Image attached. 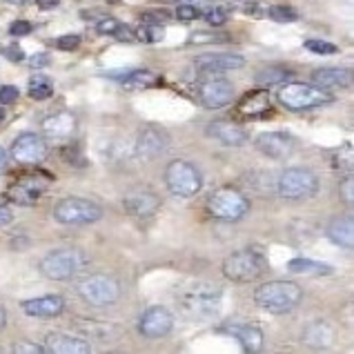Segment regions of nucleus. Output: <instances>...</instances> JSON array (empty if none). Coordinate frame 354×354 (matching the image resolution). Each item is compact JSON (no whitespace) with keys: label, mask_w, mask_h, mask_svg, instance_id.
I'll return each instance as SVG.
<instances>
[{"label":"nucleus","mask_w":354,"mask_h":354,"mask_svg":"<svg viewBox=\"0 0 354 354\" xmlns=\"http://www.w3.org/2000/svg\"><path fill=\"white\" fill-rule=\"evenodd\" d=\"M303 299V290L292 281H270L254 292L257 306L272 315H288Z\"/></svg>","instance_id":"f257e3e1"},{"label":"nucleus","mask_w":354,"mask_h":354,"mask_svg":"<svg viewBox=\"0 0 354 354\" xmlns=\"http://www.w3.org/2000/svg\"><path fill=\"white\" fill-rule=\"evenodd\" d=\"M279 103L290 112H308V109L330 105L335 96L328 89H321L312 83H288L279 89Z\"/></svg>","instance_id":"f03ea898"},{"label":"nucleus","mask_w":354,"mask_h":354,"mask_svg":"<svg viewBox=\"0 0 354 354\" xmlns=\"http://www.w3.org/2000/svg\"><path fill=\"white\" fill-rule=\"evenodd\" d=\"M85 268H87L85 252L74 250V248L52 250L40 261V272H43V277H47L49 281H69L78 277Z\"/></svg>","instance_id":"7ed1b4c3"},{"label":"nucleus","mask_w":354,"mask_h":354,"mask_svg":"<svg viewBox=\"0 0 354 354\" xmlns=\"http://www.w3.org/2000/svg\"><path fill=\"white\" fill-rule=\"evenodd\" d=\"M207 212L216 221L234 223L250 212V201L236 187H218L207 196Z\"/></svg>","instance_id":"20e7f679"},{"label":"nucleus","mask_w":354,"mask_h":354,"mask_svg":"<svg viewBox=\"0 0 354 354\" xmlns=\"http://www.w3.org/2000/svg\"><path fill=\"white\" fill-rule=\"evenodd\" d=\"M165 185L169 189V194H174L178 198H192L203 187V176H201V171L194 163L176 158L165 167Z\"/></svg>","instance_id":"39448f33"},{"label":"nucleus","mask_w":354,"mask_h":354,"mask_svg":"<svg viewBox=\"0 0 354 354\" xmlns=\"http://www.w3.org/2000/svg\"><path fill=\"white\" fill-rule=\"evenodd\" d=\"M277 189L286 201H308L319 192V178L306 167H290L279 176Z\"/></svg>","instance_id":"423d86ee"},{"label":"nucleus","mask_w":354,"mask_h":354,"mask_svg":"<svg viewBox=\"0 0 354 354\" xmlns=\"http://www.w3.org/2000/svg\"><path fill=\"white\" fill-rule=\"evenodd\" d=\"M268 270V263L254 250H239L223 261L225 279L234 283H252Z\"/></svg>","instance_id":"0eeeda50"},{"label":"nucleus","mask_w":354,"mask_h":354,"mask_svg":"<svg viewBox=\"0 0 354 354\" xmlns=\"http://www.w3.org/2000/svg\"><path fill=\"white\" fill-rule=\"evenodd\" d=\"M100 216H103V209L92 201L78 196H67L58 201L54 207V218L63 225H89L100 221Z\"/></svg>","instance_id":"6e6552de"},{"label":"nucleus","mask_w":354,"mask_h":354,"mask_svg":"<svg viewBox=\"0 0 354 354\" xmlns=\"http://www.w3.org/2000/svg\"><path fill=\"white\" fill-rule=\"evenodd\" d=\"M78 295L89 306L105 308V306H114L120 299V286L116 279L107 274H92L78 286Z\"/></svg>","instance_id":"1a4fd4ad"},{"label":"nucleus","mask_w":354,"mask_h":354,"mask_svg":"<svg viewBox=\"0 0 354 354\" xmlns=\"http://www.w3.org/2000/svg\"><path fill=\"white\" fill-rule=\"evenodd\" d=\"M218 306H221V290L218 286H212V283H196V286L189 288L183 297L185 312L189 317H196V319L216 315Z\"/></svg>","instance_id":"9d476101"},{"label":"nucleus","mask_w":354,"mask_h":354,"mask_svg":"<svg viewBox=\"0 0 354 354\" xmlns=\"http://www.w3.org/2000/svg\"><path fill=\"white\" fill-rule=\"evenodd\" d=\"M49 185V176L43 174H27V176H20L16 183H12L5 192V198H9L12 203L16 205H36L38 198L43 196V192Z\"/></svg>","instance_id":"9b49d317"},{"label":"nucleus","mask_w":354,"mask_h":354,"mask_svg":"<svg viewBox=\"0 0 354 354\" xmlns=\"http://www.w3.org/2000/svg\"><path fill=\"white\" fill-rule=\"evenodd\" d=\"M12 158L20 165H36L47 158V143L34 131L20 134L12 145Z\"/></svg>","instance_id":"f8f14e48"},{"label":"nucleus","mask_w":354,"mask_h":354,"mask_svg":"<svg viewBox=\"0 0 354 354\" xmlns=\"http://www.w3.org/2000/svg\"><path fill=\"white\" fill-rule=\"evenodd\" d=\"M174 328V317L163 306H151L147 308L138 319V332L145 339H160L171 332Z\"/></svg>","instance_id":"ddd939ff"},{"label":"nucleus","mask_w":354,"mask_h":354,"mask_svg":"<svg viewBox=\"0 0 354 354\" xmlns=\"http://www.w3.org/2000/svg\"><path fill=\"white\" fill-rule=\"evenodd\" d=\"M198 98L207 109H221L234 100V85L225 78H207L198 85Z\"/></svg>","instance_id":"4468645a"},{"label":"nucleus","mask_w":354,"mask_h":354,"mask_svg":"<svg viewBox=\"0 0 354 354\" xmlns=\"http://www.w3.org/2000/svg\"><path fill=\"white\" fill-rule=\"evenodd\" d=\"M257 149L272 160H288L295 151V140L286 131H263L254 140Z\"/></svg>","instance_id":"2eb2a0df"},{"label":"nucleus","mask_w":354,"mask_h":354,"mask_svg":"<svg viewBox=\"0 0 354 354\" xmlns=\"http://www.w3.org/2000/svg\"><path fill=\"white\" fill-rule=\"evenodd\" d=\"M167 145H169V138L163 129L147 127L138 134L134 149H136V156L140 160H154L163 154V151L167 149Z\"/></svg>","instance_id":"dca6fc26"},{"label":"nucleus","mask_w":354,"mask_h":354,"mask_svg":"<svg viewBox=\"0 0 354 354\" xmlns=\"http://www.w3.org/2000/svg\"><path fill=\"white\" fill-rule=\"evenodd\" d=\"M160 207V198L151 189H131L125 196V209L134 218H151Z\"/></svg>","instance_id":"f3484780"},{"label":"nucleus","mask_w":354,"mask_h":354,"mask_svg":"<svg viewBox=\"0 0 354 354\" xmlns=\"http://www.w3.org/2000/svg\"><path fill=\"white\" fill-rule=\"evenodd\" d=\"M207 134L225 147H241L250 138L245 127H241L234 120H214V123H209Z\"/></svg>","instance_id":"a211bd4d"},{"label":"nucleus","mask_w":354,"mask_h":354,"mask_svg":"<svg viewBox=\"0 0 354 354\" xmlns=\"http://www.w3.org/2000/svg\"><path fill=\"white\" fill-rule=\"evenodd\" d=\"M89 350V343L80 337L74 335H65V332H52L47 339H45V352H52V354H87Z\"/></svg>","instance_id":"6ab92c4d"},{"label":"nucleus","mask_w":354,"mask_h":354,"mask_svg":"<svg viewBox=\"0 0 354 354\" xmlns=\"http://www.w3.org/2000/svg\"><path fill=\"white\" fill-rule=\"evenodd\" d=\"M63 310H65V301H63V297H56V295L29 299V301L23 303L25 315L27 317H36V319H54Z\"/></svg>","instance_id":"aec40b11"},{"label":"nucleus","mask_w":354,"mask_h":354,"mask_svg":"<svg viewBox=\"0 0 354 354\" xmlns=\"http://www.w3.org/2000/svg\"><path fill=\"white\" fill-rule=\"evenodd\" d=\"M352 83V76L348 69L341 67H321L312 74V85H317L321 89H328V92H335V89H348Z\"/></svg>","instance_id":"412c9836"},{"label":"nucleus","mask_w":354,"mask_h":354,"mask_svg":"<svg viewBox=\"0 0 354 354\" xmlns=\"http://www.w3.org/2000/svg\"><path fill=\"white\" fill-rule=\"evenodd\" d=\"M245 65V58L239 54H205L196 58V67L207 74L230 72V69H241Z\"/></svg>","instance_id":"4be33fe9"},{"label":"nucleus","mask_w":354,"mask_h":354,"mask_svg":"<svg viewBox=\"0 0 354 354\" xmlns=\"http://www.w3.org/2000/svg\"><path fill=\"white\" fill-rule=\"evenodd\" d=\"M43 131L54 140L69 138L76 131V116L72 112H56L43 120Z\"/></svg>","instance_id":"5701e85b"},{"label":"nucleus","mask_w":354,"mask_h":354,"mask_svg":"<svg viewBox=\"0 0 354 354\" xmlns=\"http://www.w3.org/2000/svg\"><path fill=\"white\" fill-rule=\"evenodd\" d=\"M337 341V330L335 326H330L328 321H315L310 323L303 332V343L315 350H323V348H330L332 343Z\"/></svg>","instance_id":"b1692460"},{"label":"nucleus","mask_w":354,"mask_h":354,"mask_svg":"<svg viewBox=\"0 0 354 354\" xmlns=\"http://www.w3.org/2000/svg\"><path fill=\"white\" fill-rule=\"evenodd\" d=\"M328 239L339 248L352 250L354 248V221L352 216H337L328 225Z\"/></svg>","instance_id":"393cba45"},{"label":"nucleus","mask_w":354,"mask_h":354,"mask_svg":"<svg viewBox=\"0 0 354 354\" xmlns=\"http://www.w3.org/2000/svg\"><path fill=\"white\" fill-rule=\"evenodd\" d=\"M225 332L234 337L245 352H257L263 346V332L257 326H245V323H243V326L225 328Z\"/></svg>","instance_id":"a878e982"},{"label":"nucleus","mask_w":354,"mask_h":354,"mask_svg":"<svg viewBox=\"0 0 354 354\" xmlns=\"http://www.w3.org/2000/svg\"><path fill=\"white\" fill-rule=\"evenodd\" d=\"M239 112L245 116H263L272 112V103L266 92H252L243 96V100L239 103Z\"/></svg>","instance_id":"bb28decb"},{"label":"nucleus","mask_w":354,"mask_h":354,"mask_svg":"<svg viewBox=\"0 0 354 354\" xmlns=\"http://www.w3.org/2000/svg\"><path fill=\"white\" fill-rule=\"evenodd\" d=\"M288 270L295 272V274H308V277H323V274H330L332 268L328 263H319V261H310V259H292L288 261Z\"/></svg>","instance_id":"cd10ccee"},{"label":"nucleus","mask_w":354,"mask_h":354,"mask_svg":"<svg viewBox=\"0 0 354 354\" xmlns=\"http://www.w3.org/2000/svg\"><path fill=\"white\" fill-rule=\"evenodd\" d=\"M290 76H292V72L286 67H266L254 76V80H257V85H261V87H272V85L288 83Z\"/></svg>","instance_id":"c85d7f7f"},{"label":"nucleus","mask_w":354,"mask_h":354,"mask_svg":"<svg viewBox=\"0 0 354 354\" xmlns=\"http://www.w3.org/2000/svg\"><path fill=\"white\" fill-rule=\"evenodd\" d=\"M27 92L34 100H47V98H52V94H54V83L45 74H36V76L29 78Z\"/></svg>","instance_id":"c756f323"},{"label":"nucleus","mask_w":354,"mask_h":354,"mask_svg":"<svg viewBox=\"0 0 354 354\" xmlns=\"http://www.w3.org/2000/svg\"><path fill=\"white\" fill-rule=\"evenodd\" d=\"M123 85L129 89H143L156 85V76L151 72H143V69H129L123 76Z\"/></svg>","instance_id":"7c9ffc66"},{"label":"nucleus","mask_w":354,"mask_h":354,"mask_svg":"<svg viewBox=\"0 0 354 354\" xmlns=\"http://www.w3.org/2000/svg\"><path fill=\"white\" fill-rule=\"evenodd\" d=\"M134 38L140 40V43H160V40L165 38V27L160 23H143L136 32H134Z\"/></svg>","instance_id":"2f4dec72"},{"label":"nucleus","mask_w":354,"mask_h":354,"mask_svg":"<svg viewBox=\"0 0 354 354\" xmlns=\"http://www.w3.org/2000/svg\"><path fill=\"white\" fill-rule=\"evenodd\" d=\"M268 16L272 20H277V23H295V20H299V14L292 7H288V5H274V7H270L268 9Z\"/></svg>","instance_id":"473e14b6"},{"label":"nucleus","mask_w":354,"mask_h":354,"mask_svg":"<svg viewBox=\"0 0 354 354\" xmlns=\"http://www.w3.org/2000/svg\"><path fill=\"white\" fill-rule=\"evenodd\" d=\"M230 36L227 34H218V32H196L192 36V43L198 45H214V43H227Z\"/></svg>","instance_id":"72a5a7b5"},{"label":"nucleus","mask_w":354,"mask_h":354,"mask_svg":"<svg viewBox=\"0 0 354 354\" xmlns=\"http://www.w3.org/2000/svg\"><path fill=\"white\" fill-rule=\"evenodd\" d=\"M306 49H310V52H315V54H321V56H332L339 52L337 45L326 43V40H317V38L306 40Z\"/></svg>","instance_id":"f704fd0d"},{"label":"nucleus","mask_w":354,"mask_h":354,"mask_svg":"<svg viewBox=\"0 0 354 354\" xmlns=\"http://www.w3.org/2000/svg\"><path fill=\"white\" fill-rule=\"evenodd\" d=\"M198 16H201V12H198V7H196V5L185 3V5H180V7L176 9V18H178V20H183V23H192V20H196Z\"/></svg>","instance_id":"c9c22d12"},{"label":"nucleus","mask_w":354,"mask_h":354,"mask_svg":"<svg viewBox=\"0 0 354 354\" xmlns=\"http://www.w3.org/2000/svg\"><path fill=\"white\" fill-rule=\"evenodd\" d=\"M205 20L212 25V27H221V25H225V20H227V14H225V9H221V7H212L209 12H205Z\"/></svg>","instance_id":"e433bc0d"},{"label":"nucleus","mask_w":354,"mask_h":354,"mask_svg":"<svg viewBox=\"0 0 354 354\" xmlns=\"http://www.w3.org/2000/svg\"><path fill=\"white\" fill-rule=\"evenodd\" d=\"M18 96H20V92H18V87H14V85L0 87V105H12L18 100Z\"/></svg>","instance_id":"4c0bfd02"},{"label":"nucleus","mask_w":354,"mask_h":354,"mask_svg":"<svg viewBox=\"0 0 354 354\" xmlns=\"http://www.w3.org/2000/svg\"><path fill=\"white\" fill-rule=\"evenodd\" d=\"M32 23H27V20H16V23L9 25V34H12L14 38H23L27 34H32Z\"/></svg>","instance_id":"58836bf2"},{"label":"nucleus","mask_w":354,"mask_h":354,"mask_svg":"<svg viewBox=\"0 0 354 354\" xmlns=\"http://www.w3.org/2000/svg\"><path fill=\"white\" fill-rule=\"evenodd\" d=\"M80 45V36L76 34H67V36H60L56 40V47L63 49V52H72V49H76Z\"/></svg>","instance_id":"ea45409f"},{"label":"nucleus","mask_w":354,"mask_h":354,"mask_svg":"<svg viewBox=\"0 0 354 354\" xmlns=\"http://www.w3.org/2000/svg\"><path fill=\"white\" fill-rule=\"evenodd\" d=\"M118 20L116 18H100L98 20V25H96V32L98 34H107V36H112L116 29H118Z\"/></svg>","instance_id":"a19ab883"},{"label":"nucleus","mask_w":354,"mask_h":354,"mask_svg":"<svg viewBox=\"0 0 354 354\" xmlns=\"http://www.w3.org/2000/svg\"><path fill=\"white\" fill-rule=\"evenodd\" d=\"M16 354H43L45 346H36V343H29V341H20L14 346Z\"/></svg>","instance_id":"79ce46f5"},{"label":"nucleus","mask_w":354,"mask_h":354,"mask_svg":"<svg viewBox=\"0 0 354 354\" xmlns=\"http://www.w3.org/2000/svg\"><path fill=\"white\" fill-rule=\"evenodd\" d=\"M339 192H341V198L346 201L348 205H352V201H354V180H352V176H348V178H343V180H341Z\"/></svg>","instance_id":"37998d69"},{"label":"nucleus","mask_w":354,"mask_h":354,"mask_svg":"<svg viewBox=\"0 0 354 354\" xmlns=\"http://www.w3.org/2000/svg\"><path fill=\"white\" fill-rule=\"evenodd\" d=\"M116 40H120V43H131V40H136L134 38V32H131V29L127 27V25H123V23H120L118 25V29H116V32L112 34Z\"/></svg>","instance_id":"c03bdc74"},{"label":"nucleus","mask_w":354,"mask_h":354,"mask_svg":"<svg viewBox=\"0 0 354 354\" xmlns=\"http://www.w3.org/2000/svg\"><path fill=\"white\" fill-rule=\"evenodd\" d=\"M5 56L9 60H14V63H20V60L25 58V52L18 45H9V47H5Z\"/></svg>","instance_id":"a18cd8bd"},{"label":"nucleus","mask_w":354,"mask_h":354,"mask_svg":"<svg viewBox=\"0 0 354 354\" xmlns=\"http://www.w3.org/2000/svg\"><path fill=\"white\" fill-rule=\"evenodd\" d=\"M143 20H147V23H165V20H169V12H147L143 16Z\"/></svg>","instance_id":"49530a36"},{"label":"nucleus","mask_w":354,"mask_h":354,"mask_svg":"<svg viewBox=\"0 0 354 354\" xmlns=\"http://www.w3.org/2000/svg\"><path fill=\"white\" fill-rule=\"evenodd\" d=\"M9 223H12V209L0 203V227H5Z\"/></svg>","instance_id":"de8ad7c7"},{"label":"nucleus","mask_w":354,"mask_h":354,"mask_svg":"<svg viewBox=\"0 0 354 354\" xmlns=\"http://www.w3.org/2000/svg\"><path fill=\"white\" fill-rule=\"evenodd\" d=\"M29 65H32L34 69L36 67H45V65H49V58H47V54H36V56L29 58Z\"/></svg>","instance_id":"09e8293b"},{"label":"nucleus","mask_w":354,"mask_h":354,"mask_svg":"<svg viewBox=\"0 0 354 354\" xmlns=\"http://www.w3.org/2000/svg\"><path fill=\"white\" fill-rule=\"evenodd\" d=\"M7 165H9V154L5 147H0V176L7 171Z\"/></svg>","instance_id":"8fccbe9b"},{"label":"nucleus","mask_w":354,"mask_h":354,"mask_svg":"<svg viewBox=\"0 0 354 354\" xmlns=\"http://www.w3.org/2000/svg\"><path fill=\"white\" fill-rule=\"evenodd\" d=\"M58 3L60 0H36V5L40 9H54V7H58Z\"/></svg>","instance_id":"3c124183"},{"label":"nucleus","mask_w":354,"mask_h":354,"mask_svg":"<svg viewBox=\"0 0 354 354\" xmlns=\"http://www.w3.org/2000/svg\"><path fill=\"white\" fill-rule=\"evenodd\" d=\"M5 323H7V312L5 308H0V328H5Z\"/></svg>","instance_id":"603ef678"},{"label":"nucleus","mask_w":354,"mask_h":354,"mask_svg":"<svg viewBox=\"0 0 354 354\" xmlns=\"http://www.w3.org/2000/svg\"><path fill=\"white\" fill-rule=\"evenodd\" d=\"M7 3H12V5H25L27 0H7Z\"/></svg>","instance_id":"864d4df0"},{"label":"nucleus","mask_w":354,"mask_h":354,"mask_svg":"<svg viewBox=\"0 0 354 354\" xmlns=\"http://www.w3.org/2000/svg\"><path fill=\"white\" fill-rule=\"evenodd\" d=\"M3 118H5V109H0V123H3Z\"/></svg>","instance_id":"5fc2aeb1"},{"label":"nucleus","mask_w":354,"mask_h":354,"mask_svg":"<svg viewBox=\"0 0 354 354\" xmlns=\"http://www.w3.org/2000/svg\"><path fill=\"white\" fill-rule=\"evenodd\" d=\"M0 352H3V350H0Z\"/></svg>","instance_id":"6e6d98bb"}]
</instances>
